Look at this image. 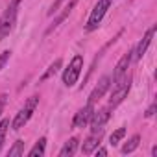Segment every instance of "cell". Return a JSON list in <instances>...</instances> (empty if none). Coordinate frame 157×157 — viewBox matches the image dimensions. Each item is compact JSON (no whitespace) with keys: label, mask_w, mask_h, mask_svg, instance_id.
Segmentation results:
<instances>
[{"label":"cell","mask_w":157,"mask_h":157,"mask_svg":"<svg viewBox=\"0 0 157 157\" xmlns=\"http://www.w3.org/2000/svg\"><path fill=\"white\" fill-rule=\"evenodd\" d=\"M19 4H21V0H11L6 8V11L2 13V17H0V41H4L13 32L17 13H19Z\"/></svg>","instance_id":"obj_1"},{"label":"cell","mask_w":157,"mask_h":157,"mask_svg":"<svg viewBox=\"0 0 157 157\" xmlns=\"http://www.w3.org/2000/svg\"><path fill=\"white\" fill-rule=\"evenodd\" d=\"M37 104H39V96H37V94H33V96H30V98L26 100L24 107L15 115V118H13V122H11L13 131H19V129H22V128L26 126V122L32 118V115H33V111H35Z\"/></svg>","instance_id":"obj_2"},{"label":"cell","mask_w":157,"mask_h":157,"mask_svg":"<svg viewBox=\"0 0 157 157\" xmlns=\"http://www.w3.org/2000/svg\"><path fill=\"white\" fill-rule=\"evenodd\" d=\"M111 4H113V0H98V4L93 8V11H91V15H89L87 26H85L87 32H94V30L100 26V22H102L104 15L107 13V10L111 8Z\"/></svg>","instance_id":"obj_3"},{"label":"cell","mask_w":157,"mask_h":157,"mask_svg":"<svg viewBox=\"0 0 157 157\" xmlns=\"http://www.w3.org/2000/svg\"><path fill=\"white\" fill-rule=\"evenodd\" d=\"M82 68H83V56H74L72 57V61H70V65L65 68V72H63V83L67 85V87H72L76 82H78V78H80V74H82Z\"/></svg>","instance_id":"obj_4"},{"label":"cell","mask_w":157,"mask_h":157,"mask_svg":"<svg viewBox=\"0 0 157 157\" xmlns=\"http://www.w3.org/2000/svg\"><path fill=\"white\" fill-rule=\"evenodd\" d=\"M129 89H131V78L126 74L118 83H115V85H113V94H111V98H109V107H111V109H113V107H117V105H118L126 96H128Z\"/></svg>","instance_id":"obj_5"},{"label":"cell","mask_w":157,"mask_h":157,"mask_svg":"<svg viewBox=\"0 0 157 157\" xmlns=\"http://www.w3.org/2000/svg\"><path fill=\"white\" fill-rule=\"evenodd\" d=\"M109 117H111V107L107 105V107H102V109H94L93 111V115H91V118H89V124H91V131H100V129H104V126H105V122L109 120Z\"/></svg>","instance_id":"obj_6"},{"label":"cell","mask_w":157,"mask_h":157,"mask_svg":"<svg viewBox=\"0 0 157 157\" xmlns=\"http://www.w3.org/2000/svg\"><path fill=\"white\" fill-rule=\"evenodd\" d=\"M133 50H128L122 57H120V61L117 63V67H115V72H113V83H118L122 78L128 74V67H129V63H131V59H133Z\"/></svg>","instance_id":"obj_7"},{"label":"cell","mask_w":157,"mask_h":157,"mask_svg":"<svg viewBox=\"0 0 157 157\" xmlns=\"http://www.w3.org/2000/svg\"><path fill=\"white\" fill-rule=\"evenodd\" d=\"M93 111H94V104L87 102V105H85L83 109H80V111L76 113V117H74V120H72V126H74V128H85V126L89 124V118H91Z\"/></svg>","instance_id":"obj_8"},{"label":"cell","mask_w":157,"mask_h":157,"mask_svg":"<svg viewBox=\"0 0 157 157\" xmlns=\"http://www.w3.org/2000/svg\"><path fill=\"white\" fill-rule=\"evenodd\" d=\"M102 135H104V129H100V131H93V133L83 140V144H82V153H85V155L93 153V151L100 146Z\"/></svg>","instance_id":"obj_9"},{"label":"cell","mask_w":157,"mask_h":157,"mask_svg":"<svg viewBox=\"0 0 157 157\" xmlns=\"http://www.w3.org/2000/svg\"><path fill=\"white\" fill-rule=\"evenodd\" d=\"M109 87H111V78H109V76H104L102 80L96 83V87L93 89V93H91V96H89V102H91V104L98 102V100L109 91Z\"/></svg>","instance_id":"obj_10"},{"label":"cell","mask_w":157,"mask_h":157,"mask_svg":"<svg viewBox=\"0 0 157 157\" xmlns=\"http://www.w3.org/2000/svg\"><path fill=\"white\" fill-rule=\"evenodd\" d=\"M153 35H155V26H151L146 33H144V37H142V41L139 43V46L135 48V59H140L144 54H146V50H148V46H150V43H151V39H153Z\"/></svg>","instance_id":"obj_11"},{"label":"cell","mask_w":157,"mask_h":157,"mask_svg":"<svg viewBox=\"0 0 157 157\" xmlns=\"http://www.w3.org/2000/svg\"><path fill=\"white\" fill-rule=\"evenodd\" d=\"M76 4H78V0H68V4H67V6L63 8V13H61V15H57V19L54 21V24H52V26H50V28L46 30V33L54 32V30H56V28H57V26H59V24H61V22H63V21L67 19V17H68V15H70V11L74 10V6H76Z\"/></svg>","instance_id":"obj_12"},{"label":"cell","mask_w":157,"mask_h":157,"mask_svg":"<svg viewBox=\"0 0 157 157\" xmlns=\"http://www.w3.org/2000/svg\"><path fill=\"white\" fill-rule=\"evenodd\" d=\"M78 144H80V140H78L76 137L68 139V140L65 142V146L59 150V157H68V155H72V153L78 150Z\"/></svg>","instance_id":"obj_13"},{"label":"cell","mask_w":157,"mask_h":157,"mask_svg":"<svg viewBox=\"0 0 157 157\" xmlns=\"http://www.w3.org/2000/svg\"><path fill=\"white\" fill-rule=\"evenodd\" d=\"M44 148H46V139L41 137V139L33 144V148L28 151V155H30V157H37V155L41 157V155H44Z\"/></svg>","instance_id":"obj_14"},{"label":"cell","mask_w":157,"mask_h":157,"mask_svg":"<svg viewBox=\"0 0 157 157\" xmlns=\"http://www.w3.org/2000/svg\"><path fill=\"white\" fill-rule=\"evenodd\" d=\"M139 142H140V135H133L124 146H122V153H131L139 148Z\"/></svg>","instance_id":"obj_15"},{"label":"cell","mask_w":157,"mask_h":157,"mask_svg":"<svg viewBox=\"0 0 157 157\" xmlns=\"http://www.w3.org/2000/svg\"><path fill=\"white\" fill-rule=\"evenodd\" d=\"M61 65H63V59H61V57H57V59H56V61H54V63L48 67V70H46V72L41 76V82H44V80H48L50 76H54V74H56V72L61 68Z\"/></svg>","instance_id":"obj_16"},{"label":"cell","mask_w":157,"mask_h":157,"mask_svg":"<svg viewBox=\"0 0 157 157\" xmlns=\"http://www.w3.org/2000/svg\"><path fill=\"white\" fill-rule=\"evenodd\" d=\"M124 137H126V128H118L117 131L111 133V137H109V144H111V146H117Z\"/></svg>","instance_id":"obj_17"},{"label":"cell","mask_w":157,"mask_h":157,"mask_svg":"<svg viewBox=\"0 0 157 157\" xmlns=\"http://www.w3.org/2000/svg\"><path fill=\"white\" fill-rule=\"evenodd\" d=\"M8 155H10V157H21V155H24V142H22V140H17V142L10 148Z\"/></svg>","instance_id":"obj_18"},{"label":"cell","mask_w":157,"mask_h":157,"mask_svg":"<svg viewBox=\"0 0 157 157\" xmlns=\"http://www.w3.org/2000/svg\"><path fill=\"white\" fill-rule=\"evenodd\" d=\"M8 128H10V120H8V118L0 120V150H2V144H4V139H6Z\"/></svg>","instance_id":"obj_19"},{"label":"cell","mask_w":157,"mask_h":157,"mask_svg":"<svg viewBox=\"0 0 157 157\" xmlns=\"http://www.w3.org/2000/svg\"><path fill=\"white\" fill-rule=\"evenodd\" d=\"M10 57H11V52H10V50H6V52H2V54H0V70H2V68L8 65Z\"/></svg>","instance_id":"obj_20"},{"label":"cell","mask_w":157,"mask_h":157,"mask_svg":"<svg viewBox=\"0 0 157 157\" xmlns=\"http://www.w3.org/2000/svg\"><path fill=\"white\" fill-rule=\"evenodd\" d=\"M63 2H65V0H56V2H54V4H52V10H50V11H48V15H54V13H56V11H57V10H59V6H61V4H63Z\"/></svg>","instance_id":"obj_21"},{"label":"cell","mask_w":157,"mask_h":157,"mask_svg":"<svg viewBox=\"0 0 157 157\" xmlns=\"http://www.w3.org/2000/svg\"><path fill=\"white\" fill-rule=\"evenodd\" d=\"M6 94H0V115H2V111H4V104H6Z\"/></svg>","instance_id":"obj_22"},{"label":"cell","mask_w":157,"mask_h":157,"mask_svg":"<svg viewBox=\"0 0 157 157\" xmlns=\"http://www.w3.org/2000/svg\"><path fill=\"white\" fill-rule=\"evenodd\" d=\"M153 113H155V104H151V105L148 107V111H146V117L150 118V117H153Z\"/></svg>","instance_id":"obj_23"},{"label":"cell","mask_w":157,"mask_h":157,"mask_svg":"<svg viewBox=\"0 0 157 157\" xmlns=\"http://www.w3.org/2000/svg\"><path fill=\"white\" fill-rule=\"evenodd\" d=\"M96 155H102V157H105V155H107V150H105V148H100V150H96Z\"/></svg>","instance_id":"obj_24"},{"label":"cell","mask_w":157,"mask_h":157,"mask_svg":"<svg viewBox=\"0 0 157 157\" xmlns=\"http://www.w3.org/2000/svg\"><path fill=\"white\" fill-rule=\"evenodd\" d=\"M151 155H153V157H157V146H153V148H151Z\"/></svg>","instance_id":"obj_25"}]
</instances>
